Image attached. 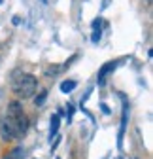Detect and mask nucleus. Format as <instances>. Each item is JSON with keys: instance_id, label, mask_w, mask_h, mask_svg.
<instances>
[{"instance_id": "f03ea898", "label": "nucleus", "mask_w": 153, "mask_h": 159, "mask_svg": "<svg viewBox=\"0 0 153 159\" xmlns=\"http://www.w3.org/2000/svg\"><path fill=\"white\" fill-rule=\"evenodd\" d=\"M36 87H38V80L32 74H21V76H17V78H13V84H11L13 93L17 97H21V98H30L34 95Z\"/></svg>"}, {"instance_id": "f257e3e1", "label": "nucleus", "mask_w": 153, "mask_h": 159, "mask_svg": "<svg viewBox=\"0 0 153 159\" xmlns=\"http://www.w3.org/2000/svg\"><path fill=\"white\" fill-rule=\"evenodd\" d=\"M6 121L11 125V129L15 131V134H23L27 129H28V119L23 112V106L19 101H11L8 104V110H6Z\"/></svg>"}, {"instance_id": "7ed1b4c3", "label": "nucleus", "mask_w": 153, "mask_h": 159, "mask_svg": "<svg viewBox=\"0 0 153 159\" xmlns=\"http://www.w3.org/2000/svg\"><path fill=\"white\" fill-rule=\"evenodd\" d=\"M121 97V102H123V114H121V123H119V133H117V146H123V136H125V129H127V121H129V102H127V97Z\"/></svg>"}, {"instance_id": "423d86ee", "label": "nucleus", "mask_w": 153, "mask_h": 159, "mask_svg": "<svg viewBox=\"0 0 153 159\" xmlns=\"http://www.w3.org/2000/svg\"><path fill=\"white\" fill-rule=\"evenodd\" d=\"M59 127H61V116H59V114H53V116H51V127H49V138L57 136Z\"/></svg>"}, {"instance_id": "39448f33", "label": "nucleus", "mask_w": 153, "mask_h": 159, "mask_svg": "<svg viewBox=\"0 0 153 159\" xmlns=\"http://www.w3.org/2000/svg\"><path fill=\"white\" fill-rule=\"evenodd\" d=\"M0 134H2L4 140H13V138L17 136L15 131L11 129V125L6 121V119H2V121H0Z\"/></svg>"}, {"instance_id": "6e6552de", "label": "nucleus", "mask_w": 153, "mask_h": 159, "mask_svg": "<svg viewBox=\"0 0 153 159\" xmlns=\"http://www.w3.org/2000/svg\"><path fill=\"white\" fill-rule=\"evenodd\" d=\"M100 38H102V30H100V29H93L91 42H93V44H98V42H100Z\"/></svg>"}, {"instance_id": "0eeeda50", "label": "nucleus", "mask_w": 153, "mask_h": 159, "mask_svg": "<svg viewBox=\"0 0 153 159\" xmlns=\"http://www.w3.org/2000/svg\"><path fill=\"white\" fill-rule=\"evenodd\" d=\"M76 87H78V82H74V80H64V82L61 84V91H63V93H66V95H68V93H72Z\"/></svg>"}, {"instance_id": "2eb2a0df", "label": "nucleus", "mask_w": 153, "mask_h": 159, "mask_svg": "<svg viewBox=\"0 0 153 159\" xmlns=\"http://www.w3.org/2000/svg\"><path fill=\"white\" fill-rule=\"evenodd\" d=\"M42 2H44V4H47V0H42Z\"/></svg>"}, {"instance_id": "ddd939ff", "label": "nucleus", "mask_w": 153, "mask_h": 159, "mask_svg": "<svg viewBox=\"0 0 153 159\" xmlns=\"http://www.w3.org/2000/svg\"><path fill=\"white\" fill-rule=\"evenodd\" d=\"M100 108H102V112H104V114H110V108H108V104H100Z\"/></svg>"}, {"instance_id": "20e7f679", "label": "nucleus", "mask_w": 153, "mask_h": 159, "mask_svg": "<svg viewBox=\"0 0 153 159\" xmlns=\"http://www.w3.org/2000/svg\"><path fill=\"white\" fill-rule=\"evenodd\" d=\"M116 66H117V63L116 61H110V63H106L100 70H98V78H97V82H98V85H104V82H106V76L110 74V72H113L116 70Z\"/></svg>"}, {"instance_id": "dca6fc26", "label": "nucleus", "mask_w": 153, "mask_h": 159, "mask_svg": "<svg viewBox=\"0 0 153 159\" xmlns=\"http://www.w3.org/2000/svg\"><path fill=\"white\" fill-rule=\"evenodd\" d=\"M0 4H2V0H0Z\"/></svg>"}, {"instance_id": "1a4fd4ad", "label": "nucleus", "mask_w": 153, "mask_h": 159, "mask_svg": "<svg viewBox=\"0 0 153 159\" xmlns=\"http://www.w3.org/2000/svg\"><path fill=\"white\" fill-rule=\"evenodd\" d=\"M46 98H47V91L44 89V91H42L40 95H38V97L34 98V104H36V106H42V104L46 102Z\"/></svg>"}, {"instance_id": "f8f14e48", "label": "nucleus", "mask_w": 153, "mask_h": 159, "mask_svg": "<svg viewBox=\"0 0 153 159\" xmlns=\"http://www.w3.org/2000/svg\"><path fill=\"white\" fill-rule=\"evenodd\" d=\"M59 70H61L59 66H51V68H47V70H46V74H47V76H49V74H57Z\"/></svg>"}, {"instance_id": "9b49d317", "label": "nucleus", "mask_w": 153, "mask_h": 159, "mask_svg": "<svg viewBox=\"0 0 153 159\" xmlns=\"http://www.w3.org/2000/svg\"><path fill=\"white\" fill-rule=\"evenodd\" d=\"M100 25H102V17H98V19L93 21V29H100Z\"/></svg>"}, {"instance_id": "4468645a", "label": "nucleus", "mask_w": 153, "mask_h": 159, "mask_svg": "<svg viewBox=\"0 0 153 159\" xmlns=\"http://www.w3.org/2000/svg\"><path fill=\"white\" fill-rule=\"evenodd\" d=\"M151 2H153V0H146V4H147V6H151Z\"/></svg>"}, {"instance_id": "9d476101", "label": "nucleus", "mask_w": 153, "mask_h": 159, "mask_svg": "<svg viewBox=\"0 0 153 159\" xmlns=\"http://www.w3.org/2000/svg\"><path fill=\"white\" fill-rule=\"evenodd\" d=\"M66 108H68V110H66V119H68V123H70V121H72V116H74V106L68 104Z\"/></svg>"}]
</instances>
